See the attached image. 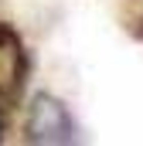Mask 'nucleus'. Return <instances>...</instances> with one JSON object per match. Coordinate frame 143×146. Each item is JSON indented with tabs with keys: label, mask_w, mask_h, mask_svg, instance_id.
Returning a JSON list of instances; mask_svg holds the SVG:
<instances>
[{
	"label": "nucleus",
	"mask_w": 143,
	"mask_h": 146,
	"mask_svg": "<svg viewBox=\"0 0 143 146\" xmlns=\"http://www.w3.org/2000/svg\"><path fill=\"white\" fill-rule=\"evenodd\" d=\"M24 139L41 146H65L78 143V126L72 119L68 106L48 92L34 95L31 109H27V122H24Z\"/></svg>",
	"instance_id": "1"
},
{
	"label": "nucleus",
	"mask_w": 143,
	"mask_h": 146,
	"mask_svg": "<svg viewBox=\"0 0 143 146\" xmlns=\"http://www.w3.org/2000/svg\"><path fill=\"white\" fill-rule=\"evenodd\" d=\"M31 78V51L14 24L0 21V106L21 102Z\"/></svg>",
	"instance_id": "2"
},
{
	"label": "nucleus",
	"mask_w": 143,
	"mask_h": 146,
	"mask_svg": "<svg viewBox=\"0 0 143 146\" xmlns=\"http://www.w3.org/2000/svg\"><path fill=\"white\" fill-rule=\"evenodd\" d=\"M7 139V112H3V106H0V143Z\"/></svg>",
	"instance_id": "4"
},
{
	"label": "nucleus",
	"mask_w": 143,
	"mask_h": 146,
	"mask_svg": "<svg viewBox=\"0 0 143 146\" xmlns=\"http://www.w3.org/2000/svg\"><path fill=\"white\" fill-rule=\"evenodd\" d=\"M123 27L136 41H143V0H126L123 3Z\"/></svg>",
	"instance_id": "3"
}]
</instances>
